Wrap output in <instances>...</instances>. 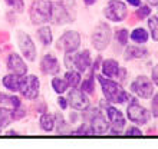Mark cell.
<instances>
[{"label":"cell","mask_w":158,"mask_h":149,"mask_svg":"<svg viewBox=\"0 0 158 149\" xmlns=\"http://www.w3.org/2000/svg\"><path fill=\"white\" fill-rule=\"evenodd\" d=\"M38 39L40 40V43L43 46H50L52 42H53V33H52V29L50 26L48 25H40V27L38 29Z\"/></svg>","instance_id":"22"},{"label":"cell","mask_w":158,"mask_h":149,"mask_svg":"<svg viewBox=\"0 0 158 149\" xmlns=\"http://www.w3.org/2000/svg\"><path fill=\"white\" fill-rule=\"evenodd\" d=\"M52 0H35L29 10L30 22L33 25H46L52 16Z\"/></svg>","instance_id":"2"},{"label":"cell","mask_w":158,"mask_h":149,"mask_svg":"<svg viewBox=\"0 0 158 149\" xmlns=\"http://www.w3.org/2000/svg\"><path fill=\"white\" fill-rule=\"evenodd\" d=\"M104 14L109 22L121 23L128 17V9L127 4L121 0H109L104 9Z\"/></svg>","instance_id":"7"},{"label":"cell","mask_w":158,"mask_h":149,"mask_svg":"<svg viewBox=\"0 0 158 149\" xmlns=\"http://www.w3.org/2000/svg\"><path fill=\"white\" fill-rule=\"evenodd\" d=\"M65 80H66L68 86L71 87H78L81 85V80H82V76H81V72L75 70V69H68V72L65 73Z\"/></svg>","instance_id":"25"},{"label":"cell","mask_w":158,"mask_h":149,"mask_svg":"<svg viewBox=\"0 0 158 149\" xmlns=\"http://www.w3.org/2000/svg\"><path fill=\"white\" fill-rule=\"evenodd\" d=\"M25 115H26V111L22 108V106H19L17 109H15V111H13V120L22 119V118H25Z\"/></svg>","instance_id":"37"},{"label":"cell","mask_w":158,"mask_h":149,"mask_svg":"<svg viewBox=\"0 0 158 149\" xmlns=\"http://www.w3.org/2000/svg\"><path fill=\"white\" fill-rule=\"evenodd\" d=\"M101 70H102V74L106 76V78L118 79L121 66H119V63H118V60H115V59H102Z\"/></svg>","instance_id":"17"},{"label":"cell","mask_w":158,"mask_h":149,"mask_svg":"<svg viewBox=\"0 0 158 149\" xmlns=\"http://www.w3.org/2000/svg\"><path fill=\"white\" fill-rule=\"evenodd\" d=\"M96 2H98V0H83V3L86 4V6H94Z\"/></svg>","instance_id":"41"},{"label":"cell","mask_w":158,"mask_h":149,"mask_svg":"<svg viewBox=\"0 0 158 149\" xmlns=\"http://www.w3.org/2000/svg\"><path fill=\"white\" fill-rule=\"evenodd\" d=\"M50 85H52V89H53L58 95H63V93L68 91V87H69L66 80H65V78H59V76H53Z\"/></svg>","instance_id":"27"},{"label":"cell","mask_w":158,"mask_h":149,"mask_svg":"<svg viewBox=\"0 0 158 149\" xmlns=\"http://www.w3.org/2000/svg\"><path fill=\"white\" fill-rule=\"evenodd\" d=\"M147 25H148V33L151 34V39L158 42V16H148L147 17Z\"/></svg>","instance_id":"28"},{"label":"cell","mask_w":158,"mask_h":149,"mask_svg":"<svg viewBox=\"0 0 158 149\" xmlns=\"http://www.w3.org/2000/svg\"><path fill=\"white\" fill-rule=\"evenodd\" d=\"M129 6H134V7H138V6H141V0H125Z\"/></svg>","instance_id":"40"},{"label":"cell","mask_w":158,"mask_h":149,"mask_svg":"<svg viewBox=\"0 0 158 149\" xmlns=\"http://www.w3.org/2000/svg\"><path fill=\"white\" fill-rule=\"evenodd\" d=\"M4 3L10 9H13L16 13L25 12V0H4Z\"/></svg>","instance_id":"30"},{"label":"cell","mask_w":158,"mask_h":149,"mask_svg":"<svg viewBox=\"0 0 158 149\" xmlns=\"http://www.w3.org/2000/svg\"><path fill=\"white\" fill-rule=\"evenodd\" d=\"M151 80L154 83V86H158V63L152 67V70H151Z\"/></svg>","instance_id":"38"},{"label":"cell","mask_w":158,"mask_h":149,"mask_svg":"<svg viewBox=\"0 0 158 149\" xmlns=\"http://www.w3.org/2000/svg\"><path fill=\"white\" fill-rule=\"evenodd\" d=\"M40 70L43 74H49V76H56V74L60 72V63H59V59L52 53H48L42 58L40 63Z\"/></svg>","instance_id":"13"},{"label":"cell","mask_w":158,"mask_h":149,"mask_svg":"<svg viewBox=\"0 0 158 149\" xmlns=\"http://www.w3.org/2000/svg\"><path fill=\"white\" fill-rule=\"evenodd\" d=\"M39 126L43 132H53L55 131V115L52 113H48V112H43V115L40 116L39 119Z\"/></svg>","instance_id":"24"},{"label":"cell","mask_w":158,"mask_h":149,"mask_svg":"<svg viewBox=\"0 0 158 149\" xmlns=\"http://www.w3.org/2000/svg\"><path fill=\"white\" fill-rule=\"evenodd\" d=\"M7 69L9 72H12L15 74H19V76H25L27 74V65L25 63L23 58L17 53H10L7 56Z\"/></svg>","instance_id":"14"},{"label":"cell","mask_w":158,"mask_h":149,"mask_svg":"<svg viewBox=\"0 0 158 149\" xmlns=\"http://www.w3.org/2000/svg\"><path fill=\"white\" fill-rule=\"evenodd\" d=\"M95 79H96L95 70L92 69L91 73L88 74L83 80H81V91L85 92L86 95H94L95 93Z\"/></svg>","instance_id":"23"},{"label":"cell","mask_w":158,"mask_h":149,"mask_svg":"<svg viewBox=\"0 0 158 149\" xmlns=\"http://www.w3.org/2000/svg\"><path fill=\"white\" fill-rule=\"evenodd\" d=\"M58 105H59V108L62 109V111L68 109V100H66V98H63V96H59V98H58Z\"/></svg>","instance_id":"39"},{"label":"cell","mask_w":158,"mask_h":149,"mask_svg":"<svg viewBox=\"0 0 158 149\" xmlns=\"http://www.w3.org/2000/svg\"><path fill=\"white\" fill-rule=\"evenodd\" d=\"M72 135H94V131H92L91 125L89 123H82L78 129L75 131H71Z\"/></svg>","instance_id":"32"},{"label":"cell","mask_w":158,"mask_h":149,"mask_svg":"<svg viewBox=\"0 0 158 149\" xmlns=\"http://www.w3.org/2000/svg\"><path fill=\"white\" fill-rule=\"evenodd\" d=\"M148 2V4H151V6H158V0H147Z\"/></svg>","instance_id":"42"},{"label":"cell","mask_w":158,"mask_h":149,"mask_svg":"<svg viewBox=\"0 0 158 149\" xmlns=\"http://www.w3.org/2000/svg\"><path fill=\"white\" fill-rule=\"evenodd\" d=\"M81 42H82L81 34L76 30H66V32H63V34L56 42V49L62 53L76 52L81 46Z\"/></svg>","instance_id":"6"},{"label":"cell","mask_w":158,"mask_h":149,"mask_svg":"<svg viewBox=\"0 0 158 149\" xmlns=\"http://www.w3.org/2000/svg\"><path fill=\"white\" fill-rule=\"evenodd\" d=\"M20 82H22V76L19 74H15V73H7L4 74L3 79H2V83H3L4 89H7L9 92L12 93H16V92L20 91Z\"/></svg>","instance_id":"19"},{"label":"cell","mask_w":158,"mask_h":149,"mask_svg":"<svg viewBox=\"0 0 158 149\" xmlns=\"http://www.w3.org/2000/svg\"><path fill=\"white\" fill-rule=\"evenodd\" d=\"M125 136H142V131L139 129V126L131 125V126L125 131Z\"/></svg>","instance_id":"34"},{"label":"cell","mask_w":158,"mask_h":149,"mask_svg":"<svg viewBox=\"0 0 158 149\" xmlns=\"http://www.w3.org/2000/svg\"><path fill=\"white\" fill-rule=\"evenodd\" d=\"M16 42L19 49H20L22 56H25V59L29 62H35L38 58V49H36V45L32 40V37L25 32H17Z\"/></svg>","instance_id":"10"},{"label":"cell","mask_w":158,"mask_h":149,"mask_svg":"<svg viewBox=\"0 0 158 149\" xmlns=\"http://www.w3.org/2000/svg\"><path fill=\"white\" fill-rule=\"evenodd\" d=\"M129 89H131V92L134 95H137L141 99H151L155 93L154 83L145 74H139V76H137L134 79Z\"/></svg>","instance_id":"4"},{"label":"cell","mask_w":158,"mask_h":149,"mask_svg":"<svg viewBox=\"0 0 158 149\" xmlns=\"http://www.w3.org/2000/svg\"><path fill=\"white\" fill-rule=\"evenodd\" d=\"M96 79H98V82H99V85H101L104 98L108 100V102L122 105L131 99V95L121 86L119 82H115V80H112L111 78H106L104 74H98Z\"/></svg>","instance_id":"1"},{"label":"cell","mask_w":158,"mask_h":149,"mask_svg":"<svg viewBox=\"0 0 158 149\" xmlns=\"http://www.w3.org/2000/svg\"><path fill=\"white\" fill-rule=\"evenodd\" d=\"M59 3H62L69 12H75L76 7V0H58Z\"/></svg>","instance_id":"36"},{"label":"cell","mask_w":158,"mask_h":149,"mask_svg":"<svg viewBox=\"0 0 158 149\" xmlns=\"http://www.w3.org/2000/svg\"><path fill=\"white\" fill-rule=\"evenodd\" d=\"M148 56V50L142 45H127L125 46L124 58L125 60H135V59H145Z\"/></svg>","instance_id":"18"},{"label":"cell","mask_w":158,"mask_h":149,"mask_svg":"<svg viewBox=\"0 0 158 149\" xmlns=\"http://www.w3.org/2000/svg\"><path fill=\"white\" fill-rule=\"evenodd\" d=\"M55 129H56V132L60 133V135L71 133L69 125H68V122L65 120L62 113H56V115H55Z\"/></svg>","instance_id":"26"},{"label":"cell","mask_w":158,"mask_h":149,"mask_svg":"<svg viewBox=\"0 0 158 149\" xmlns=\"http://www.w3.org/2000/svg\"><path fill=\"white\" fill-rule=\"evenodd\" d=\"M19 106H22L20 98H17L16 95H9L4 92H0V108L9 109V111H15Z\"/></svg>","instance_id":"20"},{"label":"cell","mask_w":158,"mask_h":149,"mask_svg":"<svg viewBox=\"0 0 158 149\" xmlns=\"http://www.w3.org/2000/svg\"><path fill=\"white\" fill-rule=\"evenodd\" d=\"M91 118V128L94 133L96 135H104V133L109 132V122L108 118H105L104 113H101L99 111H95L94 115L89 116Z\"/></svg>","instance_id":"15"},{"label":"cell","mask_w":158,"mask_h":149,"mask_svg":"<svg viewBox=\"0 0 158 149\" xmlns=\"http://www.w3.org/2000/svg\"><path fill=\"white\" fill-rule=\"evenodd\" d=\"M148 16H151V7L150 6H138L137 7V12H135V17L139 19V20H144L147 19Z\"/></svg>","instance_id":"31"},{"label":"cell","mask_w":158,"mask_h":149,"mask_svg":"<svg viewBox=\"0 0 158 149\" xmlns=\"http://www.w3.org/2000/svg\"><path fill=\"white\" fill-rule=\"evenodd\" d=\"M68 106H71L73 111H86L89 108V98L85 92L78 87H72V91L68 93Z\"/></svg>","instance_id":"11"},{"label":"cell","mask_w":158,"mask_h":149,"mask_svg":"<svg viewBox=\"0 0 158 149\" xmlns=\"http://www.w3.org/2000/svg\"><path fill=\"white\" fill-rule=\"evenodd\" d=\"M128 39H129L128 29H118L117 32H115V40H117L121 46L128 45Z\"/></svg>","instance_id":"29"},{"label":"cell","mask_w":158,"mask_h":149,"mask_svg":"<svg viewBox=\"0 0 158 149\" xmlns=\"http://www.w3.org/2000/svg\"><path fill=\"white\" fill-rule=\"evenodd\" d=\"M111 40H112V29H111V26L108 23H105V22L98 23L91 36L94 49L98 50V52H102L109 46Z\"/></svg>","instance_id":"3"},{"label":"cell","mask_w":158,"mask_h":149,"mask_svg":"<svg viewBox=\"0 0 158 149\" xmlns=\"http://www.w3.org/2000/svg\"><path fill=\"white\" fill-rule=\"evenodd\" d=\"M127 118L135 125H147L151 119V112L144 108L137 99H129L127 106Z\"/></svg>","instance_id":"5"},{"label":"cell","mask_w":158,"mask_h":149,"mask_svg":"<svg viewBox=\"0 0 158 149\" xmlns=\"http://www.w3.org/2000/svg\"><path fill=\"white\" fill-rule=\"evenodd\" d=\"M73 20V16L71 14V12L68 10L62 3L59 2H53L52 3V16H50V22L53 25H66V23H71Z\"/></svg>","instance_id":"12"},{"label":"cell","mask_w":158,"mask_h":149,"mask_svg":"<svg viewBox=\"0 0 158 149\" xmlns=\"http://www.w3.org/2000/svg\"><path fill=\"white\" fill-rule=\"evenodd\" d=\"M129 39L135 43V45H145L148 39H150V33L148 30H145L144 27H135V29L129 33Z\"/></svg>","instance_id":"21"},{"label":"cell","mask_w":158,"mask_h":149,"mask_svg":"<svg viewBox=\"0 0 158 149\" xmlns=\"http://www.w3.org/2000/svg\"><path fill=\"white\" fill-rule=\"evenodd\" d=\"M73 60H75V52H71V53H65V59H63V63L68 69H73Z\"/></svg>","instance_id":"35"},{"label":"cell","mask_w":158,"mask_h":149,"mask_svg":"<svg viewBox=\"0 0 158 149\" xmlns=\"http://www.w3.org/2000/svg\"><path fill=\"white\" fill-rule=\"evenodd\" d=\"M151 116L158 119V93H154L151 98Z\"/></svg>","instance_id":"33"},{"label":"cell","mask_w":158,"mask_h":149,"mask_svg":"<svg viewBox=\"0 0 158 149\" xmlns=\"http://www.w3.org/2000/svg\"><path fill=\"white\" fill-rule=\"evenodd\" d=\"M92 65V58H91V52L89 49H85L82 52L76 53L75 52V60H73V67H75L78 72L83 73L86 72Z\"/></svg>","instance_id":"16"},{"label":"cell","mask_w":158,"mask_h":149,"mask_svg":"<svg viewBox=\"0 0 158 149\" xmlns=\"http://www.w3.org/2000/svg\"><path fill=\"white\" fill-rule=\"evenodd\" d=\"M39 89H40V80L35 74H25L22 76L20 82V95L27 100H35L39 96Z\"/></svg>","instance_id":"8"},{"label":"cell","mask_w":158,"mask_h":149,"mask_svg":"<svg viewBox=\"0 0 158 149\" xmlns=\"http://www.w3.org/2000/svg\"><path fill=\"white\" fill-rule=\"evenodd\" d=\"M106 118L109 122V132L112 135H121L127 125V119H125L124 113L121 112V109H118L117 106H112V105H108Z\"/></svg>","instance_id":"9"}]
</instances>
